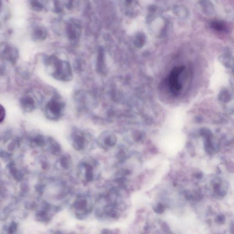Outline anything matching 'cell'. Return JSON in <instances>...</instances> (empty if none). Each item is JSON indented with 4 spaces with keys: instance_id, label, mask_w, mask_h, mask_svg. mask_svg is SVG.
I'll list each match as a JSON object with an SVG mask.
<instances>
[{
    "instance_id": "obj_1",
    "label": "cell",
    "mask_w": 234,
    "mask_h": 234,
    "mask_svg": "<svg viewBox=\"0 0 234 234\" xmlns=\"http://www.w3.org/2000/svg\"><path fill=\"white\" fill-rule=\"evenodd\" d=\"M45 62L48 67L52 68L51 74L56 80L65 82L72 80V69L68 62L61 60L54 55H51L46 57Z\"/></svg>"
},
{
    "instance_id": "obj_2",
    "label": "cell",
    "mask_w": 234,
    "mask_h": 234,
    "mask_svg": "<svg viewBox=\"0 0 234 234\" xmlns=\"http://www.w3.org/2000/svg\"><path fill=\"white\" fill-rule=\"evenodd\" d=\"M77 173L79 178L86 184L98 180L101 177L99 163L92 157H87L80 161Z\"/></svg>"
},
{
    "instance_id": "obj_3",
    "label": "cell",
    "mask_w": 234,
    "mask_h": 234,
    "mask_svg": "<svg viewBox=\"0 0 234 234\" xmlns=\"http://www.w3.org/2000/svg\"><path fill=\"white\" fill-rule=\"evenodd\" d=\"M94 204L88 194H78L70 205V209L76 218L84 219L90 215L94 210Z\"/></svg>"
},
{
    "instance_id": "obj_4",
    "label": "cell",
    "mask_w": 234,
    "mask_h": 234,
    "mask_svg": "<svg viewBox=\"0 0 234 234\" xmlns=\"http://www.w3.org/2000/svg\"><path fill=\"white\" fill-rule=\"evenodd\" d=\"M65 107V102L62 97L59 96H53L46 105V116L51 120H57L62 115Z\"/></svg>"
},
{
    "instance_id": "obj_5",
    "label": "cell",
    "mask_w": 234,
    "mask_h": 234,
    "mask_svg": "<svg viewBox=\"0 0 234 234\" xmlns=\"http://www.w3.org/2000/svg\"><path fill=\"white\" fill-rule=\"evenodd\" d=\"M89 136L85 133L75 130L70 134V141L72 147L78 151H85L89 143Z\"/></svg>"
},
{
    "instance_id": "obj_6",
    "label": "cell",
    "mask_w": 234,
    "mask_h": 234,
    "mask_svg": "<svg viewBox=\"0 0 234 234\" xmlns=\"http://www.w3.org/2000/svg\"><path fill=\"white\" fill-rule=\"evenodd\" d=\"M185 69L183 66L174 68L169 76L168 82L171 92L175 95L178 94L181 89V85L179 82V77Z\"/></svg>"
},
{
    "instance_id": "obj_7",
    "label": "cell",
    "mask_w": 234,
    "mask_h": 234,
    "mask_svg": "<svg viewBox=\"0 0 234 234\" xmlns=\"http://www.w3.org/2000/svg\"><path fill=\"white\" fill-rule=\"evenodd\" d=\"M117 138L113 133L105 131L101 134L97 139V144L103 150L109 151L116 146Z\"/></svg>"
},
{
    "instance_id": "obj_8",
    "label": "cell",
    "mask_w": 234,
    "mask_h": 234,
    "mask_svg": "<svg viewBox=\"0 0 234 234\" xmlns=\"http://www.w3.org/2000/svg\"><path fill=\"white\" fill-rule=\"evenodd\" d=\"M72 165L71 156L68 154H61L56 162V167L59 170L66 171L71 168Z\"/></svg>"
},
{
    "instance_id": "obj_9",
    "label": "cell",
    "mask_w": 234,
    "mask_h": 234,
    "mask_svg": "<svg viewBox=\"0 0 234 234\" xmlns=\"http://www.w3.org/2000/svg\"><path fill=\"white\" fill-rule=\"evenodd\" d=\"M20 105L23 111L26 113L33 111L36 107L35 101L29 95H25L21 97L20 100Z\"/></svg>"
},
{
    "instance_id": "obj_10",
    "label": "cell",
    "mask_w": 234,
    "mask_h": 234,
    "mask_svg": "<svg viewBox=\"0 0 234 234\" xmlns=\"http://www.w3.org/2000/svg\"><path fill=\"white\" fill-rule=\"evenodd\" d=\"M96 71L100 74H105L107 72L106 64L104 50L100 48L98 51L96 62Z\"/></svg>"
},
{
    "instance_id": "obj_11",
    "label": "cell",
    "mask_w": 234,
    "mask_h": 234,
    "mask_svg": "<svg viewBox=\"0 0 234 234\" xmlns=\"http://www.w3.org/2000/svg\"><path fill=\"white\" fill-rule=\"evenodd\" d=\"M46 30L42 27H36L33 29L32 32V38L33 40L37 41L44 40L46 38Z\"/></svg>"
},
{
    "instance_id": "obj_12",
    "label": "cell",
    "mask_w": 234,
    "mask_h": 234,
    "mask_svg": "<svg viewBox=\"0 0 234 234\" xmlns=\"http://www.w3.org/2000/svg\"><path fill=\"white\" fill-rule=\"evenodd\" d=\"M4 56L6 59L10 62H14L18 57V51L16 49L11 47H8L4 50Z\"/></svg>"
},
{
    "instance_id": "obj_13",
    "label": "cell",
    "mask_w": 234,
    "mask_h": 234,
    "mask_svg": "<svg viewBox=\"0 0 234 234\" xmlns=\"http://www.w3.org/2000/svg\"><path fill=\"white\" fill-rule=\"evenodd\" d=\"M200 4L205 14L208 15H212L214 13V6L211 1L209 0H201L200 1Z\"/></svg>"
},
{
    "instance_id": "obj_14",
    "label": "cell",
    "mask_w": 234,
    "mask_h": 234,
    "mask_svg": "<svg viewBox=\"0 0 234 234\" xmlns=\"http://www.w3.org/2000/svg\"><path fill=\"white\" fill-rule=\"evenodd\" d=\"M50 142L51 146L50 148L52 154L54 155L60 156L62 151V147L60 144L53 139H51Z\"/></svg>"
},
{
    "instance_id": "obj_15",
    "label": "cell",
    "mask_w": 234,
    "mask_h": 234,
    "mask_svg": "<svg viewBox=\"0 0 234 234\" xmlns=\"http://www.w3.org/2000/svg\"><path fill=\"white\" fill-rule=\"evenodd\" d=\"M212 28L219 31H223L226 28V25L223 22L215 21L213 22L211 24Z\"/></svg>"
},
{
    "instance_id": "obj_16",
    "label": "cell",
    "mask_w": 234,
    "mask_h": 234,
    "mask_svg": "<svg viewBox=\"0 0 234 234\" xmlns=\"http://www.w3.org/2000/svg\"><path fill=\"white\" fill-rule=\"evenodd\" d=\"M29 4L34 11H39L42 10V5L39 0H29Z\"/></svg>"
},
{
    "instance_id": "obj_17",
    "label": "cell",
    "mask_w": 234,
    "mask_h": 234,
    "mask_svg": "<svg viewBox=\"0 0 234 234\" xmlns=\"http://www.w3.org/2000/svg\"><path fill=\"white\" fill-rule=\"evenodd\" d=\"M145 41V36L143 34H138L135 41V45L137 47H140L143 45Z\"/></svg>"
},
{
    "instance_id": "obj_18",
    "label": "cell",
    "mask_w": 234,
    "mask_h": 234,
    "mask_svg": "<svg viewBox=\"0 0 234 234\" xmlns=\"http://www.w3.org/2000/svg\"><path fill=\"white\" fill-rule=\"evenodd\" d=\"M6 116V111L4 108L0 104V124L3 122Z\"/></svg>"
},
{
    "instance_id": "obj_19",
    "label": "cell",
    "mask_w": 234,
    "mask_h": 234,
    "mask_svg": "<svg viewBox=\"0 0 234 234\" xmlns=\"http://www.w3.org/2000/svg\"><path fill=\"white\" fill-rule=\"evenodd\" d=\"M164 206L161 204H158V206L157 208H156L155 210V211L156 212V213H161L164 211Z\"/></svg>"
},
{
    "instance_id": "obj_20",
    "label": "cell",
    "mask_w": 234,
    "mask_h": 234,
    "mask_svg": "<svg viewBox=\"0 0 234 234\" xmlns=\"http://www.w3.org/2000/svg\"><path fill=\"white\" fill-rule=\"evenodd\" d=\"M217 220L219 223H224V221H225V217H224V216L223 215H219L218 217Z\"/></svg>"
},
{
    "instance_id": "obj_21",
    "label": "cell",
    "mask_w": 234,
    "mask_h": 234,
    "mask_svg": "<svg viewBox=\"0 0 234 234\" xmlns=\"http://www.w3.org/2000/svg\"><path fill=\"white\" fill-rule=\"evenodd\" d=\"M2 1L0 0V12H1V10H2Z\"/></svg>"
}]
</instances>
